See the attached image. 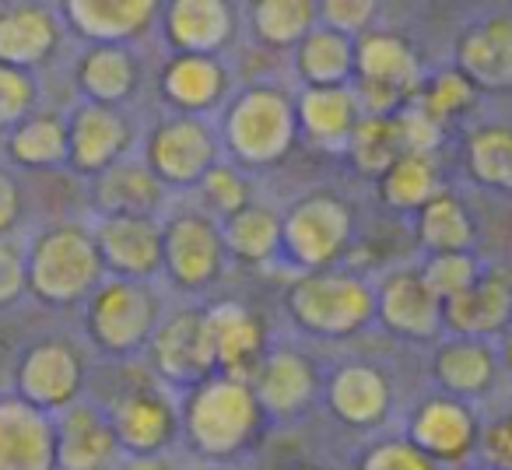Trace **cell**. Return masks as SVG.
Instances as JSON below:
<instances>
[{
  "label": "cell",
  "mask_w": 512,
  "mask_h": 470,
  "mask_svg": "<svg viewBox=\"0 0 512 470\" xmlns=\"http://www.w3.org/2000/svg\"><path fill=\"white\" fill-rule=\"evenodd\" d=\"M267 414L249 379L221 376L197 383L179 400V428L200 460L228 463L242 456L264 432Z\"/></svg>",
  "instance_id": "obj_1"
},
{
  "label": "cell",
  "mask_w": 512,
  "mask_h": 470,
  "mask_svg": "<svg viewBox=\"0 0 512 470\" xmlns=\"http://www.w3.org/2000/svg\"><path fill=\"white\" fill-rule=\"evenodd\" d=\"M221 151L242 172L274 169L292 155L299 141L295 120V95L271 81H249L235 88L218 123Z\"/></svg>",
  "instance_id": "obj_2"
},
{
  "label": "cell",
  "mask_w": 512,
  "mask_h": 470,
  "mask_svg": "<svg viewBox=\"0 0 512 470\" xmlns=\"http://www.w3.org/2000/svg\"><path fill=\"white\" fill-rule=\"evenodd\" d=\"M29 295L46 309H74L106 281L95 232L85 221H53L25 243Z\"/></svg>",
  "instance_id": "obj_3"
},
{
  "label": "cell",
  "mask_w": 512,
  "mask_h": 470,
  "mask_svg": "<svg viewBox=\"0 0 512 470\" xmlns=\"http://www.w3.org/2000/svg\"><path fill=\"white\" fill-rule=\"evenodd\" d=\"M285 313L302 334L348 341L376 323V285L351 267L295 274L285 288Z\"/></svg>",
  "instance_id": "obj_4"
},
{
  "label": "cell",
  "mask_w": 512,
  "mask_h": 470,
  "mask_svg": "<svg viewBox=\"0 0 512 470\" xmlns=\"http://www.w3.org/2000/svg\"><path fill=\"white\" fill-rule=\"evenodd\" d=\"M85 337L106 358H134L148 351L165 320V302L155 281L106 278L85 302Z\"/></svg>",
  "instance_id": "obj_5"
},
{
  "label": "cell",
  "mask_w": 512,
  "mask_h": 470,
  "mask_svg": "<svg viewBox=\"0 0 512 470\" xmlns=\"http://www.w3.org/2000/svg\"><path fill=\"white\" fill-rule=\"evenodd\" d=\"M355 243V211L334 190H306L281 211V260L295 274L341 267Z\"/></svg>",
  "instance_id": "obj_6"
},
{
  "label": "cell",
  "mask_w": 512,
  "mask_h": 470,
  "mask_svg": "<svg viewBox=\"0 0 512 470\" xmlns=\"http://www.w3.org/2000/svg\"><path fill=\"white\" fill-rule=\"evenodd\" d=\"M425 85L421 53L404 32L372 29L355 43V95L365 116H397Z\"/></svg>",
  "instance_id": "obj_7"
},
{
  "label": "cell",
  "mask_w": 512,
  "mask_h": 470,
  "mask_svg": "<svg viewBox=\"0 0 512 470\" xmlns=\"http://www.w3.org/2000/svg\"><path fill=\"white\" fill-rule=\"evenodd\" d=\"M228 250L221 225L200 207H176L162 218V278L183 295H204L225 278Z\"/></svg>",
  "instance_id": "obj_8"
},
{
  "label": "cell",
  "mask_w": 512,
  "mask_h": 470,
  "mask_svg": "<svg viewBox=\"0 0 512 470\" xmlns=\"http://www.w3.org/2000/svg\"><path fill=\"white\" fill-rule=\"evenodd\" d=\"M141 158L165 190H197L200 179L225 158L214 120L165 113L144 134Z\"/></svg>",
  "instance_id": "obj_9"
},
{
  "label": "cell",
  "mask_w": 512,
  "mask_h": 470,
  "mask_svg": "<svg viewBox=\"0 0 512 470\" xmlns=\"http://www.w3.org/2000/svg\"><path fill=\"white\" fill-rule=\"evenodd\" d=\"M148 365L165 390H193L197 383L211 379L218 372V355H214L211 320L207 306H183L176 313H165L158 334L148 344Z\"/></svg>",
  "instance_id": "obj_10"
},
{
  "label": "cell",
  "mask_w": 512,
  "mask_h": 470,
  "mask_svg": "<svg viewBox=\"0 0 512 470\" xmlns=\"http://www.w3.org/2000/svg\"><path fill=\"white\" fill-rule=\"evenodd\" d=\"M85 383L88 362L67 337H43L29 344L15 365V397L50 418L85 400Z\"/></svg>",
  "instance_id": "obj_11"
},
{
  "label": "cell",
  "mask_w": 512,
  "mask_h": 470,
  "mask_svg": "<svg viewBox=\"0 0 512 470\" xmlns=\"http://www.w3.org/2000/svg\"><path fill=\"white\" fill-rule=\"evenodd\" d=\"M106 411L123 456H169L176 439H183L179 404L162 383L123 386Z\"/></svg>",
  "instance_id": "obj_12"
},
{
  "label": "cell",
  "mask_w": 512,
  "mask_h": 470,
  "mask_svg": "<svg viewBox=\"0 0 512 470\" xmlns=\"http://www.w3.org/2000/svg\"><path fill=\"white\" fill-rule=\"evenodd\" d=\"M67 169L85 179L102 176L116 162L130 158L137 130L123 109L99 102H74L67 109Z\"/></svg>",
  "instance_id": "obj_13"
},
{
  "label": "cell",
  "mask_w": 512,
  "mask_h": 470,
  "mask_svg": "<svg viewBox=\"0 0 512 470\" xmlns=\"http://www.w3.org/2000/svg\"><path fill=\"white\" fill-rule=\"evenodd\" d=\"M481 425L484 421L477 418V411L467 400L432 393V397H425L411 411L404 439L414 442L439 467H460V463H467L477 453Z\"/></svg>",
  "instance_id": "obj_14"
},
{
  "label": "cell",
  "mask_w": 512,
  "mask_h": 470,
  "mask_svg": "<svg viewBox=\"0 0 512 470\" xmlns=\"http://www.w3.org/2000/svg\"><path fill=\"white\" fill-rule=\"evenodd\" d=\"M155 88L158 99L169 106V113L211 120L235 95V71L225 57L169 53V60H165L155 78Z\"/></svg>",
  "instance_id": "obj_15"
},
{
  "label": "cell",
  "mask_w": 512,
  "mask_h": 470,
  "mask_svg": "<svg viewBox=\"0 0 512 470\" xmlns=\"http://www.w3.org/2000/svg\"><path fill=\"white\" fill-rule=\"evenodd\" d=\"M239 11L228 0H169L158 8L162 43L186 57H225L239 36Z\"/></svg>",
  "instance_id": "obj_16"
},
{
  "label": "cell",
  "mask_w": 512,
  "mask_h": 470,
  "mask_svg": "<svg viewBox=\"0 0 512 470\" xmlns=\"http://www.w3.org/2000/svg\"><path fill=\"white\" fill-rule=\"evenodd\" d=\"M64 18L57 4L8 0L0 4V67L36 74L64 46Z\"/></svg>",
  "instance_id": "obj_17"
},
{
  "label": "cell",
  "mask_w": 512,
  "mask_h": 470,
  "mask_svg": "<svg viewBox=\"0 0 512 470\" xmlns=\"http://www.w3.org/2000/svg\"><path fill=\"white\" fill-rule=\"evenodd\" d=\"M453 67L481 95L512 92V11H488L463 25L453 43Z\"/></svg>",
  "instance_id": "obj_18"
},
{
  "label": "cell",
  "mask_w": 512,
  "mask_h": 470,
  "mask_svg": "<svg viewBox=\"0 0 512 470\" xmlns=\"http://www.w3.org/2000/svg\"><path fill=\"white\" fill-rule=\"evenodd\" d=\"M256 400L264 407L267 421H299L316 400L323 397L320 372L313 358L295 348H271L264 362L256 365L253 379Z\"/></svg>",
  "instance_id": "obj_19"
},
{
  "label": "cell",
  "mask_w": 512,
  "mask_h": 470,
  "mask_svg": "<svg viewBox=\"0 0 512 470\" xmlns=\"http://www.w3.org/2000/svg\"><path fill=\"white\" fill-rule=\"evenodd\" d=\"M393 379L376 362H344L323 383V404L355 432H372L393 414Z\"/></svg>",
  "instance_id": "obj_20"
},
{
  "label": "cell",
  "mask_w": 512,
  "mask_h": 470,
  "mask_svg": "<svg viewBox=\"0 0 512 470\" xmlns=\"http://www.w3.org/2000/svg\"><path fill=\"white\" fill-rule=\"evenodd\" d=\"M376 323L404 341H439L446 334L442 302L425 285L418 267L383 274L376 285Z\"/></svg>",
  "instance_id": "obj_21"
},
{
  "label": "cell",
  "mask_w": 512,
  "mask_h": 470,
  "mask_svg": "<svg viewBox=\"0 0 512 470\" xmlns=\"http://www.w3.org/2000/svg\"><path fill=\"white\" fill-rule=\"evenodd\" d=\"M92 232L106 278H162V218H95Z\"/></svg>",
  "instance_id": "obj_22"
},
{
  "label": "cell",
  "mask_w": 512,
  "mask_h": 470,
  "mask_svg": "<svg viewBox=\"0 0 512 470\" xmlns=\"http://www.w3.org/2000/svg\"><path fill=\"white\" fill-rule=\"evenodd\" d=\"M64 29L85 46H134L158 25L155 0H67L57 4Z\"/></svg>",
  "instance_id": "obj_23"
},
{
  "label": "cell",
  "mask_w": 512,
  "mask_h": 470,
  "mask_svg": "<svg viewBox=\"0 0 512 470\" xmlns=\"http://www.w3.org/2000/svg\"><path fill=\"white\" fill-rule=\"evenodd\" d=\"M57 425V470H116L123 460L109 411L95 400H78L53 418Z\"/></svg>",
  "instance_id": "obj_24"
},
{
  "label": "cell",
  "mask_w": 512,
  "mask_h": 470,
  "mask_svg": "<svg viewBox=\"0 0 512 470\" xmlns=\"http://www.w3.org/2000/svg\"><path fill=\"white\" fill-rule=\"evenodd\" d=\"M442 327L449 337L491 341L512 330V274L502 267H484L481 281L442 306Z\"/></svg>",
  "instance_id": "obj_25"
},
{
  "label": "cell",
  "mask_w": 512,
  "mask_h": 470,
  "mask_svg": "<svg viewBox=\"0 0 512 470\" xmlns=\"http://www.w3.org/2000/svg\"><path fill=\"white\" fill-rule=\"evenodd\" d=\"M211 320L214 355H218V372L235 379H253L256 365L264 362L267 348V320L246 302H214L207 306Z\"/></svg>",
  "instance_id": "obj_26"
},
{
  "label": "cell",
  "mask_w": 512,
  "mask_h": 470,
  "mask_svg": "<svg viewBox=\"0 0 512 470\" xmlns=\"http://www.w3.org/2000/svg\"><path fill=\"white\" fill-rule=\"evenodd\" d=\"M0 470H57V425L15 393L0 397Z\"/></svg>",
  "instance_id": "obj_27"
},
{
  "label": "cell",
  "mask_w": 512,
  "mask_h": 470,
  "mask_svg": "<svg viewBox=\"0 0 512 470\" xmlns=\"http://www.w3.org/2000/svg\"><path fill=\"white\" fill-rule=\"evenodd\" d=\"M144 81V60L134 46H85L74 60V88L81 102L123 109Z\"/></svg>",
  "instance_id": "obj_28"
},
{
  "label": "cell",
  "mask_w": 512,
  "mask_h": 470,
  "mask_svg": "<svg viewBox=\"0 0 512 470\" xmlns=\"http://www.w3.org/2000/svg\"><path fill=\"white\" fill-rule=\"evenodd\" d=\"M299 137L323 151H348L365 109L355 88H299L295 92Z\"/></svg>",
  "instance_id": "obj_29"
},
{
  "label": "cell",
  "mask_w": 512,
  "mask_h": 470,
  "mask_svg": "<svg viewBox=\"0 0 512 470\" xmlns=\"http://www.w3.org/2000/svg\"><path fill=\"white\" fill-rule=\"evenodd\" d=\"M169 190L144 165V158H123L92 179L95 218H158Z\"/></svg>",
  "instance_id": "obj_30"
},
{
  "label": "cell",
  "mask_w": 512,
  "mask_h": 470,
  "mask_svg": "<svg viewBox=\"0 0 512 470\" xmlns=\"http://www.w3.org/2000/svg\"><path fill=\"white\" fill-rule=\"evenodd\" d=\"M498 372V348L491 341L474 337H442L432 351V383L439 393L456 400H477L495 386Z\"/></svg>",
  "instance_id": "obj_31"
},
{
  "label": "cell",
  "mask_w": 512,
  "mask_h": 470,
  "mask_svg": "<svg viewBox=\"0 0 512 470\" xmlns=\"http://www.w3.org/2000/svg\"><path fill=\"white\" fill-rule=\"evenodd\" d=\"M414 243L425 257H439V253H474L477 250V221L470 214L467 200L460 193L439 190L411 221Z\"/></svg>",
  "instance_id": "obj_32"
},
{
  "label": "cell",
  "mask_w": 512,
  "mask_h": 470,
  "mask_svg": "<svg viewBox=\"0 0 512 470\" xmlns=\"http://www.w3.org/2000/svg\"><path fill=\"white\" fill-rule=\"evenodd\" d=\"M292 74L302 88L355 85V39L316 25L292 50Z\"/></svg>",
  "instance_id": "obj_33"
},
{
  "label": "cell",
  "mask_w": 512,
  "mask_h": 470,
  "mask_svg": "<svg viewBox=\"0 0 512 470\" xmlns=\"http://www.w3.org/2000/svg\"><path fill=\"white\" fill-rule=\"evenodd\" d=\"M249 39L264 53H292L320 25L316 0H256L242 8Z\"/></svg>",
  "instance_id": "obj_34"
},
{
  "label": "cell",
  "mask_w": 512,
  "mask_h": 470,
  "mask_svg": "<svg viewBox=\"0 0 512 470\" xmlns=\"http://www.w3.org/2000/svg\"><path fill=\"white\" fill-rule=\"evenodd\" d=\"M4 158L11 169H67V116L53 113V109L32 113L22 127H15L4 137Z\"/></svg>",
  "instance_id": "obj_35"
},
{
  "label": "cell",
  "mask_w": 512,
  "mask_h": 470,
  "mask_svg": "<svg viewBox=\"0 0 512 470\" xmlns=\"http://www.w3.org/2000/svg\"><path fill=\"white\" fill-rule=\"evenodd\" d=\"M221 239H225L228 260L242 267H267L281 260V211L256 200L246 211L221 221Z\"/></svg>",
  "instance_id": "obj_36"
},
{
  "label": "cell",
  "mask_w": 512,
  "mask_h": 470,
  "mask_svg": "<svg viewBox=\"0 0 512 470\" xmlns=\"http://www.w3.org/2000/svg\"><path fill=\"white\" fill-rule=\"evenodd\" d=\"M376 183V197L386 211L393 214H418L428 200L435 197L442 186V169L435 155H421V151H404L390 169L383 172Z\"/></svg>",
  "instance_id": "obj_37"
},
{
  "label": "cell",
  "mask_w": 512,
  "mask_h": 470,
  "mask_svg": "<svg viewBox=\"0 0 512 470\" xmlns=\"http://www.w3.org/2000/svg\"><path fill=\"white\" fill-rule=\"evenodd\" d=\"M460 162L477 190L512 197V127L509 123H481L463 137Z\"/></svg>",
  "instance_id": "obj_38"
},
{
  "label": "cell",
  "mask_w": 512,
  "mask_h": 470,
  "mask_svg": "<svg viewBox=\"0 0 512 470\" xmlns=\"http://www.w3.org/2000/svg\"><path fill=\"white\" fill-rule=\"evenodd\" d=\"M404 151H407V144H404V130H400L397 116H365V120L358 123L355 137H351L344 155L351 158V165H355L362 176L379 179Z\"/></svg>",
  "instance_id": "obj_39"
},
{
  "label": "cell",
  "mask_w": 512,
  "mask_h": 470,
  "mask_svg": "<svg viewBox=\"0 0 512 470\" xmlns=\"http://www.w3.org/2000/svg\"><path fill=\"white\" fill-rule=\"evenodd\" d=\"M477 99H481V92L456 67H442V71L425 74V85H421L414 106L425 116H432L439 127L449 130L456 120H463L477 106Z\"/></svg>",
  "instance_id": "obj_40"
},
{
  "label": "cell",
  "mask_w": 512,
  "mask_h": 470,
  "mask_svg": "<svg viewBox=\"0 0 512 470\" xmlns=\"http://www.w3.org/2000/svg\"><path fill=\"white\" fill-rule=\"evenodd\" d=\"M197 200H200V211H207L214 221H228L232 214L246 211L249 204H256V193H253V179L249 172H242L239 165H232L228 158H221L197 186Z\"/></svg>",
  "instance_id": "obj_41"
},
{
  "label": "cell",
  "mask_w": 512,
  "mask_h": 470,
  "mask_svg": "<svg viewBox=\"0 0 512 470\" xmlns=\"http://www.w3.org/2000/svg\"><path fill=\"white\" fill-rule=\"evenodd\" d=\"M484 260L474 253H439V257H425L421 260V278H425V285L432 288L435 299L446 306V302H453L456 295H463L467 288H474L477 281H481L484 274Z\"/></svg>",
  "instance_id": "obj_42"
},
{
  "label": "cell",
  "mask_w": 512,
  "mask_h": 470,
  "mask_svg": "<svg viewBox=\"0 0 512 470\" xmlns=\"http://www.w3.org/2000/svg\"><path fill=\"white\" fill-rule=\"evenodd\" d=\"M32 113H39V81L36 74L0 67V137L22 127Z\"/></svg>",
  "instance_id": "obj_43"
},
{
  "label": "cell",
  "mask_w": 512,
  "mask_h": 470,
  "mask_svg": "<svg viewBox=\"0 0 512 470\" xmlns=\"http://www.w3.org/2000/svg\"><path fill=\"white\" fill-rule=\"evenodd\" d=\"M355 470H442L439 463H432L421 453L414 442H407L404 435H390L379 439L358 456Z\"/></svg>",
  "instance_id": "obj_44"
},
{
  "label": "cell",
  "mask_w": 512,
  "mask_h": 470,
  "mask_svg": "<svg viewBox=\"0 0 512 470\" xmlns=\"http://www.w3.org/2000/svg\"><path fill=\"white\" fill-rule=\"evenodd\" d=\"M316 8H320V25L355 39V43L365 32L376 29V0H316Z\"/></svg>",
  "instance_id": "obj_45"
},
{
  "label": "cell",
  "mask_w": 512,
  "mask_h": 470,
  "mask_svg": "<svg viewBox=\"0 0 512 470\" xmlns=\"http://www.w3.org/2000/svg\"><path fill=\"white\" fill-rule=\"evenodd\" d=\"M29 295V267H25V243L0 239V313L15 309Z\"/></svg>",
  "instance_id": "obj_46"
},
{
  "label": "cell",
  "mask_w": 512,
  "mask_h": 470,
  "mask_svg": "<svg viewBox=\"0 0 512 470\" xmlns=\"http://www.w3.org/2000/svg\"><path fill=\"white\" fill-rule=\"evenodd\" d=\"M477 456L488 470H512V407L481 425Z\"/></svg>",
  "instance_id": "obj_47"
},
{
  "label": "cell",
  "mask_w": 512,
  "mask_h": 470,
  "mask_svg": "<svg viewBox=\"0 0 512 470\" xmlns=\"http://www.w3.org/2000/svg\"><path fill=\"white\" fill-rule=\"evenodd\" d=\"M25 211H29V200H25L22 179L11 165L0 162V239H15Z\"/></svg>",
  "instance_id": "obj_48"
},
{
  "label": "cell",
  "mask_w": 512,
  "mask_h": 470,
  "mask_svg": "<svg viewBox=\"0 0 512 470\" xmlns=\"http://www.w3.org/2000/svg\"><path fill=\"white\" fill-rule=\"evenodd\" d=\"M116 470H176L169 456H123Z\"/></svg>",
  "instance_id": "obj_49"
},
{
  "label": "cell",
  "mask_w": 512,
  "mask_h": 470,
  "mask_svg": "<svg viewBox=\"0 0 512 470\" xmlns=\"http://www.w3.org/2000/svg\"><path fill=\"white\" fill-rule=\"evenodd\" d=\"M498 365L512 376V330L502 337V344H498Z\"/></svg>",
  "instance_id": "obj_50"
},
{
  "label": "cell",
  "mask_w": 512,
  "mask_h": 470,
  "mask_svg": "<svg viewBox=\"0 0 512 470\" xmlns=\"http://www.w3.org/2000/svg\"><path fill=\"white\" fill-rule=\"evenodd\" d=\"M453 470H488L484 463H460V467H453Z\"/></svg>",
  "instance_id": "obj_51"
},
{
  "label": "cell",
  "mask_w": 512,
  "mask_h": 470,
  "mask_svg": "<svg viewBox=\"0 0 512 470\" xmlns=\"http://www.w3.org/2000/svg\"><path fill=\"white\" fill-rule=\"evenodd\" d=\"M292 470H327V467H320V463H299V467H292Z\"/></svg>",
  "instance_id": "obj_52"
}]
</instances>
